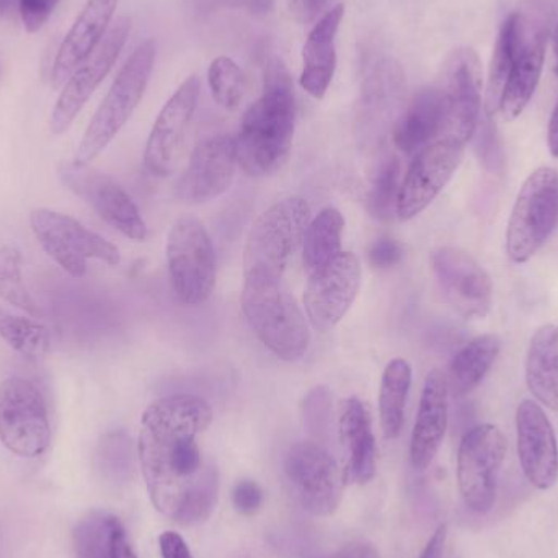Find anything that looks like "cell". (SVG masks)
Segmentation results:
<instances>
[{
    "label": "cell",
    "instance_id": "obj_1",
    "mask_svg": "<svg viewBox=\"0 0 558 558\" xmlns=\"http://www.w3.org/2000/svg\"><path fill=\"white\" fill-rule=\"evenodd\" d=\"M213 420V407L189 393L156 400L141 420L137 454L147 492L156 510L180 526L208 520L218 501V471L205 465L196 441Z\"/></svg>",
    "mask_w": 558,
    "mask_h": 558
},
{
    "label": "cell",
    "instance_id": "obj_2",
    "mask_svg": "<svg viewBox=\"0 0 558 558\" xmlns=\"http://www.w3.org/2000/svg\"><path fill=\"white\" fill-rule=\"evenodd\" d=\"M295 100L291 75L279 59L268 62L262 97L245 111L238 137L239 167L254 179L279 172L291 156Z\"/></svg>",
    "mask_w": 558,
    "mask_h": 558
},
{
    "label": "cell",
    "instance_id": "obj_3",
    "mask_svg": "<svg viewBox=\"0 0 558 558\" xmlns=\"http://www.w3.org/2000/svg\"><path fill=\"white\" fill-rule=\"evenodd\" d=\"M311 219V206L301 196H289L262 213L248 232L244 282H282Z\"/></svg>",
    "mask_w": 558,
    "mask_h": 558
},
{
    "label": "cell",
    "instance_id": "obj_4",
    "mask_svg": "<svg viewBox=\"0 0 558 558\" xmlns=\"http://www.w3.org/2000/svg\"><path fill=\"white\" fill-rule=\"evenodd\" d=\"M241 304L258 340L279 360L294 363L307 353L308 320L282 282H244Z\"/></svg>",
    "mask_w": 558,
    "mask_h": 558
},
{
    "label": "cell",
    "instance_id": "obj_5",
    "mask_svg": "<svg viewBox=\"0 0 558 558\" xmlns=\"http://www.w3.org/2000/svg\"><path fill=\"white\" fill-rule=\"evenodd\" d=\"M156 56L157 45L154 39H146L134 49L133 54L128 58L120 74L114 78L107 97L98 107L97 113L92 118L78 144L74 162H92L123 130L146 94L154 64H156Z\"/></svg>",
    "mask_w": 558,
    "mask_h": 558
},
{
    "label": "cell",
    "instance_id": "obj_6",
    "mask_svg": "<svg viewBox=\"0 0 558 558\" xmlns=\"http://www.w3.org/2000/svg\"><path fill=\"white\" fill-rule=\"evenodd\" d=\"M170 284L182 304L198 307L216 289V251L211 235L198 218L183 215L167 235Z\"/></svg>",
    "mask_w": 558,
    "mask_h": 558
},
{
    "label": "cell",
    "instance_id": "obj_7",
    "mask_svg": "<svg viewBox=\"0 0 558 558\" xmlns=\"http://www.w3.org/2000/svg\"><path fill=\"white\" fill-rule=\"evenodd\" d=\"M558 222V172L534 170L521 186L507 229V254L513 264H526L546 244Z\"/></svg>",
    "mask_w": 558,
    "mask_h": 558
},
{
    "label": "cell",
    "instance_id": "obj_8",
    "mask_svg": "<svg viewBox=\"0 0 558 558\" xmlns=\"http://www.w3.org/2000/svg\"><path fill=\"white\" fill-rule=\"evenodd\" d=\"M0 442L20 458H38L51 442L48 403L33 380L10 377L0 384Z\"/></svg>",
    "mask_w": 558,
    "mask_h": 558
},
{
    "label": "cell",
    "instance_id": "obj_9",
    "mask_svg": "<svg viewBox=\"0 0 558 558\" xmlns=\"http://www.w3.org/2000/svg\"><path fill=\"white\" fill-rule=\"evenodd\" d=\"M29 226L43 251L72 278H82L90 258L110 267L120 264L117 245L85 228L77 219L49 209H35Z\"/></svg>",
    "mask_w": 558,
    "mask_h": 558
},
{
    "label": "cell",
    "instance_id": "obj_10",
    "mask_svg": "<svg viewBox=\"0 0 558 558\" xmlns=\"http://www.w3.org/2000/svg\"><path fill=\"white\" fill-rule=\"evenodd\" d=\"M284 475L305 511L314 517H330L337 511L343 495V472L320 442L292 446L286 454Z\"/></svg>",
    "mask_w": 558,
    "mask_h": 558
},
{
    "label": "cell",
    "instance_id": "obj_11",
    "mask_svg": "<svg viewBox=\"0 0 558 558\" xmlns=\"http://www.w3.org/2000/svg\"><path fill=\"white\" fill-rule=\"evenodd\" d=\"M507 439L495 425H478L462 438L458 454V482L465 507L487 513L497 497V478L507 458Z\"/></svg>",
    "mask_w": 558,
    "mask_h": 558
},
{
    "label": "cell",
    "instance_id": "obj_12",
    "mask_svg": "<svg viewBox=\"0 0 558 558\" xmlns=\"http://www.w3.org/2000/svg\"><path fill=\"white\" fill-rule=\"evenodd\" d=\"M59 179L78 198L84 199L105 222L131 241L147 239V226L126 190L107 173L88 163L64 162Z\"/></svg>",
    "mask_w": 558,
    "mask_h": 558
},
{
    "label": "cell",
    "instance_id": "obj_13",
    "mask_svg": "<svg viewBox=\"0 0 558 558\" xmlns=\"http://www.w3.org/2000/svg\"><path fill=\"white\" fill-rule=\"evenodd\" d=\"M361 274L356 255L341 252L308 275L304 307L308 324L315 330L327 333L343 320L360 292Z\"/></svg>",
    "mask_w": 558,
    "mask_h": 558
},
{
    "label": "cell",
    "instance_id": "obj_14",
    "mask_svg": "<svg viewBox=\"0 0 558 558\" xmlns=\"http://www.w3.org/2000/svg\"><path fill=\"white\" fill-rule=\"evenodd\" d=\"M433 275L446 301L461 317L485 318L494 304V282L469 252L439 247L429 255Z\"/></svg>",
    "mask_w": 558,
    "mask_h": 558
},
{
    "label": "cell",
    "instance_id": "obj_15",
    "mask_svg": "<svg viewBox=\"0 0 558 558\" xmlns=\"http://www.w3.org/2000/svg\"><path fill=\"white\" fill-rule=\"evenodd\" d=\"M482 69L472 49H458L446 65L442 90L446 110L438 140L454 141L468 146L481 121Z\"/></svg>",
    "mask_w": 558,
    "mask_h": 558
},
{
    "label": "cell",
    "instance_id": "obj_16",
    "mask_svg": "<svg viewBox=\"0 0 558 558\" xmlns=\"http://www.w3.org/2000/svg\"><path fill=\"white\" fill-rule=\"evenodd\" d=\"M465 146L436 140L415 154L400 186L397 218L402 222L422 215L461 166Z\"/></svg>",
    "mask_w": 558,
    "mask_h": 558
},
{
    "label": "cell",
    "instance_id": "obj_17",
    "mask_svg": "<svg viewBox=\"0 0 558 558\" xmlns=\"http://www.w3.org/2000/svg\"><path fill=\"white\" fill-rule=\"evenodd\" d=\"M239 169L238 141L229 134L206 137L193 150L180 175L175 195L180 202L202 205L225 195Z\"/></svg>",
    "mask_w": 558,
    "mask_h": 558
},
{
    "label": "cell",
    "instance_id": "obj_18",
    "mask_svg": "<svg viewBox=\"0 0 558 558\" xmlns=\"http://www.w3.org/2000/svg\"><path fill=\"white\" fill-rule=\"evenodd\" d=\"M130 32L131 20L128 16L118 19L117 23L108 29L100 46L92 52L90 58L69 77L52 110V133L62 134L71 128L88 98L113 68L121 49L126 45Z\"/></svg>",
    "mask_w": 558,
    "mask_h": 558
},
{
    "label": "cell",
    "instance_id": "obj_19",
    "mask_svg": "<svg viewBox=\"0 0 558 558\" xmlns=\"http://www.w3.org/2000/svg\"><path fill=\"white\" fill-rule=\"evenodd\" d=\"M198 98L199 81L196 75H192L177 88L160 110L144 150V166L154 177L172 173L182 153Z\"/></svg>",
    "mask_w": 558,
    "mask_h": 558
},
{
    "label": "cell",
    "instance_id": "obj_20",
    "mask_svg": "<svg viewBox=\"0 0 558 558\" xmlns=\"http://www.w3.org/2000/svg\"><path fill=\"white\" fill-rule=\"evenodd\" d=\"M518 456L527 481L550 490L558 481V446L556 432L543 407L526 399L517 412Z\"/></svg>",
    "mask_w": 558,
    "mask_h": 558
},
{
    "label": "cell",
    "instance_id": "obj_21",
    "mask_svg": "<svg viewBox=\"0 0 558 558\" xmlns=\"http://www.w3.org/2000/svg\"><path fill=\"white\" fill-rule=\"evenodd\" d=\"M120 0H88L59 46L52 68V87H64L72 74L90 58L110 28Z\"/></svg>",
    "mask_w": 558,
    "mask_h": 558
},
{
    "label": "cell",
    "instance_id": "obj_22",
    "mask_svg": "<svg viewBox=\"0 0 558 558\" xmlns=\"http://www.w3.org/2000/svg\"><path fill=\"white\" fill-rule=\"evenodd\" d=\"M449 422V387L446 374L435 369L426 376L418 413L410 442V462L416 471H425L435 461Z\"/></svg>",
    "mask_w": 558,
    "mask_h": 558
},
{
    "label": "cell",
    "instance_id": "obj_23",
    "mask_svg": "<svg viewBox=\"0 0 558 558\" xmlns=\"http://www.w3.org/2000/svg\"><path fill=\"white\" fill-rule=\"evenodd\" d=\"M344 16L343 3H337L315 22L302 49L301 87L322 100L337 71V35Z\"/></svg>",
    "mask_w": 558,
    "mask_h": 558
},
{
    "label": "cell",
    "instance_id": "obj_24",
    "mask_svg": "<svg viewBox=\"0 0 558 558\" xmlns=\"http://www.w3.org/2000/svg\"><path fill=\"white\" fill-rule=\"evenodd\" d=\"M446 98L441 85L422 88L397 118L392 137L397 149L416 154L438 140L445 121Z\"/></svg>",
    "mask_w": 558,
    "mask_h": 558
},
{
    "label": "cell",
    "instance_id": "obj_25",
    "mask_svg": "<svg viewBox=\"0 0 558 558\" xmlns=\"http://www.w3.org/2000/svg\"><path fill=\"white\" fill-rule=\"evenodd\" d=\"M403 94V71L392 56L371 46L361 64V111L367 120L387 118Z\"/></svg>",
    "mask_w": 558,
    "mask_h": 558
},
{
    "label": "cell",
    "instance_id": "obj_26",
    "mask_svg": "<svg viewBox=\"0 0 558 558\" xmlns=\"http://www.w3.org/2000/svg\"><path fill=\"white\" fill-rule=\"evenodd\" d=\"M338 428L348 452V474L357 484H367L376 475V438L369 410L357 397L341 402Z\"/></svg>",
    "mask_w": 558,
    "mask_h": 558
},
{
    "label": "cell",
    "instance_id": "obj_27",
    "mask_svg": "<svg viewBox=\"0 0 558 558\" xmlns=\"http://www.w3.org/2000/svg\"><path fill=\"white\" fill-rule=\"evenodd\" d=\"M546 39V29L526 36L523 28V46H521L520 54L511 69L510 77H508L504 95H501L500 108H498L507 121L517 120L536 92L541 74H543Z\"/></svg>",
    "mask_w": 558,
    "mask_h": 558
},
{
    "label": "cell",
    "instance_id": "obj_28",
    "mask_svg": "<svg viewBox=\"0 0 558 558\" xmlns=\"http://www.w3.org/2000/svg\"><path fill=\"white\" fill-rule=\"evenodd\" d=\"M526 384L541 405L558 412V325H543L534 333L526 356Z\"/></svg>",
    "mask_w": 558,
    "mask_h": 558
},
{
    "label": "cell",
    "instance_id": "obj_29",
    "mask_svg": "<svg viewBox=\"0 0 558 558\" xmlns=\"http://www.w3.org/2000/svg\"><path fill=\"white\" fill-rule=\"evenodd\" d=\"M500 351L501 340L495 333L481 335L461 348L452 357L446 374L449 396L459 399L474 392L494 366Z\"/></svg>",
    "mask_w": 558,
    "mask_h": 558
},
{
    "label": "cell",
    "instance_id": "obj_30",
    "mask_svg": "<svg viewBox=\"0 0 558 558\" xmlns=\"http://www.w3.org/2000/svg\"><path fill=\"white\" fill-rule=\"evenodd\" d=\"M344 218L337 208L322 209L311 219L302 242V264L308 275L333 260L341 252Z\"/></svg>",
    "mask_w": 558,
    "mask_h": 558
},
{
    "label": "cell",
    "instance_id": "obj_31",
    "mask_svg": "<svg viewBox=\"0 0 558 558\" xmlns=\"http://www.w3.org/2000/svg\"><path fill=\"white\" fill-rule=\"evenodd\" d=\"M412 379V366L402 357L390 361L384 369L379 389V418L387 439L397 438L402 432Z\"/></svg>",
    "mask_w": 558,
    "mask_h": 558
},
{
    "label": "cell",
    "instance_id": "obj_32",
    "mask_svg": "<svg viewBox=\"0 0 558 558\" xmlns=\"http://www.w3.org/2000/svg\"><path fill=\"white\" fill-rule=\"evenodd\" d=\"M521 46H523V20H521L520 13H513L501 26L494 56H492L487 104H485L487 105V114L490 117H494L495 111L500 108L501 95H504L511 69L520 54Z\"/></svg>",
    "mask_w": 558,
    "mask_h": 558
},
{
    "label": "cell",
    "instance_id": "obj_33",
    "mask_svg": "<svg viewBox=\"0 0 558 558\" xmlns=\"http://www.w3.org/2000/svg\"><path fill=\"white\" fill-rule=\"evenodd\" d=\"M0 337L16 353L28 360H41L51 348V338L45 325L32 318L10 314L2 307H0Z\"/></svg>",
    "mask_w": 558,
    "mask_h": 558
},
{
    "label": "cell",
    "instance_id": "obj_34",
    "mask_svg": "<svg viewBox=\"0 0 558 558\" xmlns=\"http://www.w3.org/2000/svg\"><path fill=\"white\" fill-rule=\"evenodd\" d=\"M400 163L396 157H389L380 163L371 183L366 196L367 211L379 221H390L397 216L400 195Z\"/></svg>",
    "mask_w": 558,
    "mask_h": 558
},
{
    "label": "cell",
    "instance_id": "obj_35",
    "mask_svg": "<svg viewBox=\"0 0 558 558\" xmlns=\"http://www.w3.org/2000/svg\"><path fill=\"white\" fill-rule=\"evenodd\" d=\"M113 514L94 511L78 521L74 531L75 558H111Z\"/></svg>",
    "mask_w": 558,
    "mask_h": 558
},
{
    "label": "cell",
    "instance_id": "obj_36",
    "mask_svg": "<svg viewBox=\"0 0 558 558\" xmlns=\"http://www.w3.org/2000/svg\"><path fill=\"white\" fill-rule=\"evenodd\" d=\"M208 84L213 98L225 110L234 111L245 97V75L234 59L219 56L208 69Z\"/></svg>",
    "mask_w": 558,
    "mask_h": 558
},
{
    "label": "cell",
    "instance_id": "obj_37",
    "mask_svg": "<svg viewBox=\"0 0 558 558\" xmlns=\"http://www.w3.org/2000/svg\"><path fill=\"white\" fill-rule=\"evenodd\" d=\"M0 298L20 311L38 314V305L23 282L22 255L10 245L0 247Z\"/></svg>",
    "mask_w": 558,
    "mask_h": 558
},
{
    "label": "cell",
    "instance_id": "obj_38",
    "mask_svg": "<svg viewBox=\"0 0 558 558\" xmlns=\"http://www.w3.org/2000/svg\"><path fill=\"white\" fill-rule=\"evenodd\" d=\"M98 469L110 484L120 485L130 481L134 465L131 441L126 436L110 435L101 441Z\"/></svg>",
    "mask_w": 558,
    "mask_h": 558
},
{
    "label": "cell",
    "instance_id": "obj_39",
    "mask_svg": "<svg viewBox=\"0 0 558 558\" xmlns=\"http://www.w3.org/2000/svg\"><path fill=\"white\" fill-rule=\"evenodd\" d=\"M304 425L307 432L317 439L325 441L330 435L331 393L327 387L318 386L312 389L304 399Z\"/></svg>",
    "mask_w": 558,
    "mask_h": 558
},
{
    "label": "cell",
    "instance_id": "obj_40",
    "mask_svg": "<svg viewBox=\"0 0 558 558\" xmlns=\"http://www.w3.org/2000/svg\"><path fill=\"white\" fill-rule=\"evenodd\" d=\"M472 140H475V153L485 169L494 173L504 172V147H501L500 137H498L497 128H495L490 114H485V118L481 117Z\"/></svg>",
    "mask_w": 558,
    "mask_h": 558
},
{
    "label": "cell",
    "instance_id": "obj_41",
    "mask_svg": "<svg viewBox=\"0 0 558 558\" xmlns=\"http://www.w3.org/2000/svg\"><path fill=\"white\" fill-rule=\"evenodd\" d=\"M367 258L376 270H390L402 262L403 247L396 239L380 238L371 245Z\"/></svg>",
    "mask_w": 558,
    "mask_h": 558
},
{
    "label": "cell",
    "instance_id": "obj_42",
    "mask_svg": "<svg viewBox=\"0 0 558 558\" xmlns=\"http://www.w3.org/2000/svg\"><path fill=\"white\" fill-rule=\"evenodd\" d=\"M19 3L23 25L29 33H35L48 22L59 0H19Z\"/></svg>",
    "mask_w": 558,
    "mask_h": 558
},
{
    "label": "cell",
    "instance_id": "obj_43",
    "mask_svg": "<svg viewBox=\"0 0 558 558\" xmlns=\"http://www.w3.org/2000/svg\"><path fill=\"white\" fill-rule=\"evenodd\" d=\"M232 501H234L235 510L245 517H252L257 513L264 504V492L260 485L254 481L239 482L232 492Z\"/></svg>",
    "mask_w": 558,
    "mask_h": 558
},
{
    "label": "cell",
    "instance_id": "obj_44",
    "mask_svg": "<svg viewBox=\"0 0 558 558\" xmlns=\"http://www.w3.org/2000/svg\"><path fill=\"white\" fill-rule=\"evenodd\" d=\"M208 7L245 10L254 15H267L274 9V0H199Z\"/></svg>",
    "mask_w": 558,
    "mask_h": 558
},
{
    "label": "cell",
    "instance_id": "obj_45",
    "mask_svg": "<svg viewBox=\"0 0 558 558\" xmlns=\"http://www.w3.org/2000/svg\"><path fill=\"white\" fill-rule=\"evenodd\" d=\"M160 556L162 558H193L189 544L180 534L166 531L159 537Z\"/></svg>",
    "mask_w": 558,
    "mask_h": 558
},
{
    "label": "cell",
    "instance_id": "obj_46",
    "mask_svg": "<svg viewBox=\"0 0 558 558\" xmlns=\"http://www.w3.org/2000/svg\"><path fill=\"white\" fill-rule=\"evenodd\" d=\"M288 5L299 23H312L324 12L327 0H288Z\"/></svg>",
    "mask_w": 558,
    "mask_h": 558
},
{
    "label": "cell",
    "instance_id": "obj_47",
    "mask_svg": "<svg viewBox=\"0 0 558 558\" xmlns=\"http://www.w3.org/2000/svg\"><path fill=\"white\" fill-rule=\"evenodd\" d=\"M111 558H137L128 539L123 523L118 518H114L113 530H111Z\"/></svg>",
    "mask_w": 558,
    "mask_h": 558
},
{
    "label": "cell",
    "instance_id": "obj_48",
    "mask_svg": "<svg viewBox=\"0 0 558 558\" xmlns=\"http://www.w3.org/2000/svg\"><path fill=\"white\" fill-rule=\"evenodd\" d=\"M328 558H379V553L373 544L350 543Z\"/></svg>",
    "mask_w": 558,
    "mask_h": 558
},
{
    "label": "cell",
    "instance_id": "obj_49",
    "mask_svg": "<svg viewBox=\"0 0 558 558\" xmlns=\"http://www.w3.org/2000/svg\"><path fill=\"white\" fill-rule=\"evenodd\" d=\"M446 539H448V527L439 526L433 534L432 539L426 544L420 558H442L445 557Z\"/></svg>",
    "mask_w": 558,
    "mask_h": 558
},
{
    "label": "cell",
    "instance_id": "obj_50",
    "mask_svg": "<svg viewBox=\"0 0 558 558\" xmlns=\"http://www.w3.org/2000/svg\"><path fill=\"white\" fill-rule=\"evenodd\" d=\"M547 144H549L550 154L558 159V101L550 117L549 131H547Z\"/></svg>",
    "mask_w": 558,
    "mask_h": 558
},
{
    "label": "cell",
    "instance_id": "obj_51",
    "mask_svg": "<svg viewBox=\"0 0 558 558\" xmlns=\"http://www.w3.org/2000/svg\"><path fill=\"white\" fill-rule=\"evenodd\" d=\"M554 54H556V74L558 75V25L554 32Z\"/></svg>",
    "mask_w": 558,
    "mask_h": 558
},
{
    "label": "cell",
    "instance_id": "obj_52",
    "mask_svg": "<svg viewBox=\"0 0 558 558\" xmlns=\"http://www.w3.org/2000/svg\"><path fill=\"white\" fill-rule=\"evenodd\" d=\"M12 3L13 0H0V13H3L5 12V10H9Z\"/></svg>",
    "mask_w": 558,
    "mask_h": 558
}]
</instances>
